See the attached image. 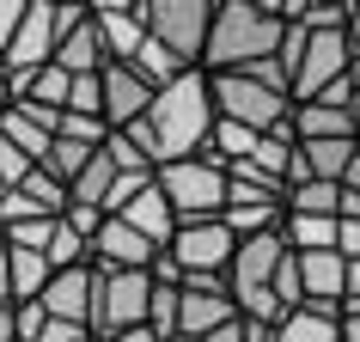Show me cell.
I'll list each match as a JSON object with an SVG mask.
<instances>
[{
    "label": "cell",
    "mask_w": 360,
    "mask_h": 342,
    "mask_svg": "<svg viewBox=\"0 0 360 342\" xmlns=\"http://www.w3.org/2000/svg\"><path fill=\"white\" fill-rule=\"evenodd\" d=\"M153 171L159 165H177V159H195L208 153V134H214V98H208V74L190 68L177 74L171 86H159L147 104V116H134L129 129H116Z\"/></svg>",
    "instance_id": "cell-1"
},
{
    "label": "cell",
    "mask_w": 360,
    "mask_h": 342,
    "mask_svg": "<svg viewBox=\"0 0 360 342\" xmlns=\"http://www.w3.org/2000/svg\"><path fill=\"white\" fill-rule=\"evenodd\" d=\"M287 25L269 13V0H214L208 49H202V74H232L250 61H269L281 49Z\"/></svg>",
    "instance_id": "cell-2"
},
{
    "label": "cell",
    "mask_w": 360,
    "mask_h": 342,
    "mask_svg": "<svg viewBox=\"0 0 360 342\" xmlns=\"http://www.w3.org/2000/svg\"><path fill=\"white\" fill-rule=\"evenodd\" d=\"M208 98H214V122H232V129H250V134H281L287 116H293V98L263 86L250 68L208 74Z\"/></svg>",
    "instance_id": "cell-3"
},
{
    "label": "cell",
    "mask_w": 360,
    "mask_h": 342,
    "mask_svg": "<svg viewBox=\"0 0 360 342\" xmlns=\"http://www.w3.org/2000/svg\"><path fill=\"white\" fill-rule=\"evenodd\" d=\"M159 196L171 202L177 227H195V220H220L226 214V165L214 153H195V159H177V165L153 171Z\"/></svg>",
    "instance_id": "cell-4"
},
{
    "label": "cell",
    "mask_w": 360,
    "mask_h": 342,
    "mask_svg": "<svg viewBox=\"0 0 360 342\" xmlns=\"http://www.w3.org/2000/svg\"><path fill=\"white\" fill-rule=\"evenodd\" d=\"M147 300H153L147 269H92V318H86L92 342L116 336V330H141L147 324Z\"/></svg>",
    "instance_id": "cell-5"
},
{
    "label": "cell",
    "mask_w": 360,
    "mask_h": 342,
    "mask_svg": "<svg viewBox=\"0 0 360 342\" xmlns=\"http://www.w3.org/2000/svg\"><path fill=\"white\" fill-rule=\"evenodd\" d=\"M208 25H214V0H147V37L177 68H202Z\"/></svg>",
    "instance_id": "cell-6"
},
{
    "label": "cell",
    "mask_w": 360,
    "mask_h": 342,
    "mask_svg": "<svg viewBox=\"0 0 360 342\" xmlns=\"http://www.w3.org/2000/svg\"><path fill=\"white\" fill-rule=\"evenodd\" d=\"M56 56V0H25V19L13 31V43L0 49V74H6V92H19L25 80L49 68Z\"/></svg>",
    "instance_id": "cell-7"
},
{
    "label": "cell",
    "mask_w": 360,
    "mask_h": 342,
    "mask_svg": "<svg viewBox=\"0 0 360 342\" xmlns=\"http://www.w3.org/2000/svg\"><path fill=\"white\" fill-rule=\"evenodd\" d=\"M226 318H238L226 275H184L177 281V342H208Z\"/></svg>",
    "instance_id": "cell-8"
},
{
    "label": "cell",
    "mask_w": 360,
    "mask_h": 342,
    "mask_svg": "<svg viewBox=\"0 0 360 342\" xmlns=\"http://www.w3.org/2000/svg\"><path fill=\"white\" fill-rule=\"evenodd\" d=\"M232 251H238V239L226 232V220H195V227L171 232L165 257L177 263V281H184V275H226Z\"/></svg>",
    "instance_id": "cell-9"
},
{
    "label": "cell",
    "mask_w": 360,
    "mask_h": 342,
    "mask_svg": "<svg viewBox=\"0 0 360 342\" xmlns=\"http://www.w3.org/2000/svg\"><path fill=\"white\" fill-rule=\"evenodd\" d=\"M342 74H354V49L342 31H305V49H300V68H293V104L318 98L323 86H336Z\"/></svg>",
    "instance_id": "cell-10"
},
{
    "label": "cell",
    "mask_w": 360,
    "mask_h": 342,
    "mask_svg": "<svg viewBox=\"0 0 360 342\" xmlns=\"http://www.w3.org/2000/svg\"><path fill=\"white\" fill-rule=\"evenodd\" d=\"M86 19H92L98 43H104V68L134 61V49L147 43V0H92Z\"/></svg>",
    "instance_id": "cell-11"
},
{
    "label": "cell",
    "mask_w": 360,
    "mask_h": 342,
    "mask_svg": "<svg viewBox=\"0 0 360 342\" xmlns=\"http://www.w3.org/2000/svg\"><path fill=\"white\" fill-rule=\"evenodd\" d=\"M153 92L141 86V80L122 68V61H110V68H98V116H104V129H129L134 116H147Z\"/></svg>",
    "instance_id": "cell-12"
},
{
    "label": "cell",
    "mask_w": 360,
    "mask_h": 342,
    "mask_svg": "<svg viewBox=\"0 0 360 342\" xmlns=\"http://www.w3.org/2000/svg\"><path fill=\"white\" fill-rule=\"evenodd\" d=\"M37 305H43V318H61V324H79V330H86V318H92V263L56 269V275L43 281ZM86 336H92V330H86Z\"/></svg>",
    "instance_id": "cell-13"
},
{
    "label": "cell",
    "mask_w": 360,
    "mask_h": 342,
    "mask_svg": "<svg viewBox=\"0 0 360 342\" xmlns=\"http://www.w3.org/2000/svg\"><path fill=\"white\" fill-rule=\"evenodd\" d=\"M153 257H159V251H153L141 232H129L116 214H110V220H98V232L86 239V263H92V269H147Z\"/></svg>",
    "instance_id": "cell-14"
},
{
    "label": "cell",
    "mask_w": 360,
    "mask_h": 342,
    "mask_svg": "<svg viewBox=\"0 0 360 342\" xmlns=\"http://www.w3.org/2000/svg\"><path fill=\"white\" fill-rule=\"evenodd\" d=\"M116 220H122L129 232H141L153 251H165V245H171V232H177V214H171V202L159 196V184H153V177L129 196V202H122V208H116Z\"/></svg>",
    "instance_id": "cell-15"
},
{
    "label": "cell",
    "mask_w": 360,
    "mask_h": 342,
    "mask_svg": "<svg viewBox=\"0 0 360 342\" xmlns=\"http://www.w3.org/2000/svg\"><path fill=\"white\" fill-rule=\"evenodd\" d=\"M300 263V305H342V257L336 251H305Z\"/></svg>",
    "instance_id": "cell-16"
},
{
    "label": "cell",
    "mask_w": 360,
    "mask_h": 342,
    "mask_svg": "<svg viewBox=\"0 0 360 342\" xmlns=\"http://www.w3.org/2000/svg\"><path fill=\"white\" fill-rule=\"evenodd\" d=\"M0 134H6V141H13L31 165H37L43 147L56 141V116H49V110H31V104H19V98H13V104L0 110Z\"/></svg>",
    "instance_id": "cell-17"
},
{
    "label": "cell",
    "mask_w": 360,
    "mask_h": 342,
    "mask_svg": "<svg viewBox=\"0 0 360 342\" xmlns=\"http://www.w3.org/2000/svg\"><path fill=\"white\" fill-rule=\"evenodd\" d=\"M287 129H293V141H360L354 116H348V110H330V104H293Z\"/></svg>",
    "instance_id": "cell-18"
},
{
    "label": "cell",
    "mask_w": 360,
    "mask_h": 342,
    "mask_svg": "<svg viewBox=\"0 0 360 342\" xmlns=\"http://www.w3.org/2000/svg\"><path fill=\"white\" fill-rule=\"evenodd\" d=\"M61 68V74H98L104 68V43H98V31H92V19H79L74 31H61L56 37V56H49Z\"/></svg>",
    "instance_id": "cell-19"
},
{
    "label": "cell",
    "mask_w": 360,
    "mask_h": 342,
    "mask_svg": "<svg viewBox=\"0 0 360 342\" xmlns=\"http://www.w3.org/2000/svg\"><path fill=\"white\" fill-rule=\"evenodd\" d=\"M275 342H336V312L330 305H293L275 324Z\"/></svg>",
    "instance_id": "cell-20"
},
{
    "label": "cell",
    "mask_w": 360,
    "mask_h": 342,
    "mask_svg": "<svg viewBox=\"0 0 360 342\" xmlns=\"http://www.w3.org/2000/svg\"><path fill=\"white\" fill-rule=\"evenodd\" d=\"M92 153H98V147H79V141H49V147H43V159H37V171H43V177H56L61 190H68L79 171H86V159H92Z\"/></svg>",
    "instance_id": "cell-21"
},
{
    "label": "cell",
    "mask_w": 360,
    "mask_h": 342,
    "mask_svg": "<svg viewBox=\"0 0 360 342\" xmlns=\"http://www.w3.org/2000/svg\"><path fill=\"white\" fill-rule=\"evenodd\" d=\"M13 196H25V208H37V214H61V208H68V190H61L56 177H43L37 165L25 171V184H19Z\"/></svg>",
    "instance_id": "cell-22"
},
{
    "label": "cell",
    "mask_w": 360,
    "mask_h": 342,
    "mask_svg": "<svg viewBox=\"0 0 360 342\" xmlns=\"http://www.w3.org/2000/svg\"><path fill=\"white\" fill-rule=\"evenodd\" d=\"M43 263H49V275H56V269H79L86 263V239H79L68 220H56V239H49V251H43Z\"/></svg>",
    "instance_id": "cell-23"
},
{
    "label": "cell",
    "mask_w": 360,
    "mask_h": 342,
    "mask_svg": "<svg viewBox=\"0 0 360 342\" xmlns=\"http://www.w3.org/2000/svg\"><path fill=\"white\" fill-rule=\"evenodd\" d=\"M293 25H305V31H348V0H305Z\"/></svg>",
    "instance_id": "cell-24"
},
{
    "label": "cell",
    "mask_w": 360,
    "mask_h": 342,
    "mask_svg": "<svg viewBox=\"0 0 360 342\" xmlns=\"http://www.w3.org/2000/svg\"><path fill=\"white\" fill-rule=\"evenodd\" d=\"M68 116L104 122V116H98V74H74V86H68Z\"/></svg>",
    "instance_id": "cell-25"
},
{
    "label": "cell",
    "mask_w": 360,
    "mask_h": 342,
    "mask_svg": "<svg viewBox=\"0 0 360 342\" xmlns=\"http://www.w3.org/2000/svg\"><path fill=\"white\" fill-rule=\"evenodd\" d=\"M25 171H31V159H25V153L13 147L6 134H0V184H6V190H19V184H25Z\"/></svg>",
    "instance_id": "cell-26"
},
{
    "label": "cell",
    "mask_w": 360,
    "mask_h": 342,
    "mask_svg": "<svg viewBox=\"0 0 360 342\" xmlns=\"http://www.w3.org/2000/svg\"><path fill=\"white\" fill-rule=\"evenodd\" d=\"M37 342H92L79 324H61V318H43V330H37Z\"/></svg>",
    "instance_id": "cell-27"
},
{
    "label": "cell",
    "mask_w": 360,
    "mask_h": 342,
    "mask_svg": "<svg viewBox=\"0 0 360 342\" xmlns=\"http://www.w3.org/2000/svg\"><path fill=\"white\" fill-rule=\"evenodd\" d=\"M336 342H360V300L336 305Z\"/></svg>",
    "instance_id": "cell-28"
},
{
    "label": "cell",
    "mask_w": 360,
    "mask_h": 342,
    "mask_svg": "<svg viewBox=\"0 0 360 342\" xmlns=\"http://www.w3.org/2000/svg\"><path fill=\"white\" fill-rule=\"evenodd\" d=\"M19 19H25V0H0V49L13 43V31H19Z\"/></svg>",
    "instance_id": "cell-29"
},
{
    "label": "cell",
    "mask_w": 360,
    "mask_h": 342,
    "mask_svg": "<svg viewBox=\"0 0 360 342\" xmlns=\"http://www.w3.org/2000/svg\"><path fill=\"white\" fill-rule=\"evenodd\" d=\"M342 37L354 49V80H360V0H348V31H342Z\"/></svg>",
    "instance_id": "cell-30"
},
{
    "label": "cell",
    "mask_w": 360,
    "mask_h": 342,
    "mask_svg": "<svg viewBox=\"0 0 360 342\" xmlns=\"http://www.w3.org/2000/svg\"><path fill=\"white\" fill-rule=\"evenodd\" d=\"M98 342H159V336H153L147 324H141V330H116V336H98Z\"/></svg>",
    "instance_id": "cell-31"
},
{
    "label": "cell",
    "mask_w": 360,
    "mask_h": 342,
    "mask_svg": "<svg viewBox=\"0 0 360 342\" xmlns=\"http://www.w3.org/2000/svg\"><path fill=\"white\" fill-rule=\"evenodd\" d=\"M0 342H13V305H0Z\"/></svg>",
    "instance_id": "cell-32"
},
{
    "label": "cell",
    "mask_w": 360,
    "mask_h": 342,
    "mask_svg": "<svg viewBox=\"0 0 360 342\" xmlns=\"http://www.w3.org/2000/svg\"><path fill=\"white\" fill-rule=\"evenodd\" d=\"M0 305H6V232H0Z\"/></svg>",
    "instance_id": "cell-33"
},
{
    "label": "cell",
    "mask_w": 360,
    "mask_h": 342,
    "mask_svg": "<svg viewBox=\"0 0 360 342\" xmlns=\"http://www.w3.org/2000/svg\"><path fill=\"white\" fill-rule=\"evenodd\" d=\"M6 104H13V92H6V74H0V110H6Z\"/></svg>",
    "instance_id": "cell-34"
},
{
    "label": "cell",
    "mask_w": 360,
    "mask_h": 342,
    "mask_svg": "<svg viewBox=\"0 0 360 342\" xmlns=\"http://www.w3.org/2000/svg\"><path fill=\"white\" fill-rule=\"evenodd\" d=\"M354 129H360V92H354Z\"/></svg>",
    "instance_id": "cell-35"
}]
</instances>
